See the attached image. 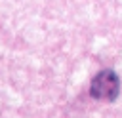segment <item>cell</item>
Wrapping results in <instances>:
<instances>
[{
    "instance_id": "obj_1",
    "label": "cell",
    "mask_w": 122,
    "mask_h": 118,
    "mask_svg": "<svg viewBox=\"0 0 122 118\" xmlns=\"http://www.w3.org/2000/svg\"><path fill=\"white\" fill-rule=\"evenodd\" d=\"M118 86H120V80H118L116 72L107 69V70H101L99 74H95V78L92 80L90 95L99 101H114L118 95Z\"/></svg>"
}]
</instances>
